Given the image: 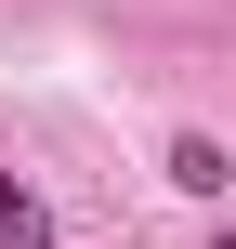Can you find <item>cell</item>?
<instances>
[{
  "instance_id": "1",
  "label": "cell",
  "mask_w": 236,
  "mask_h": 249,
  "mask_svg": "<svg viewBox=\"0 0 236 249\" xmlns=\"http://www.w3.org/2000/svg\"><path fill=\"white\" fill-rule=\"evenodd\" d=\"M171 184H184V197H223V184H236V158L210 144V131H171Z\"/></svg>"
},
{
  "instance_id": "3",
  "label": "cell",
  "mask_w": 236,
  "mask_h": 249,
  "mask_svg": "<svg viewBox=\"0 0 236 249\" xmlns=\"http://www.w3.org/2000/svg\"><path fill=\"white\" fill-rule=\"evenodd\" d=\"M210 249H236V223H223V236H210Z\"/></svg>"
},
{
  "instance_id": "2",
  "label": "cell",
  "mask_w": 236,
  "mask_h": 249,
  "mask_svg": "<svg viewBox=\"0 0 236 249\" xmlns=\"http://www.w3.org/2000/svg\"><path fill=\"white\" fill-rule=\"evenodd\" d=\"M0 249H53V210H39L13 171H0Z\"/></svg>"
}]
</instances>
